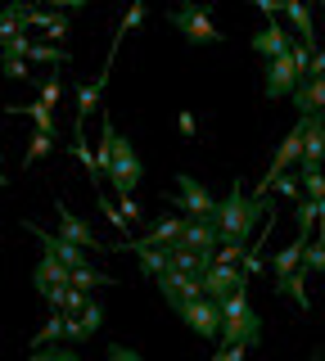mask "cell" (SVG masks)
<instances>
[{"label":"cell","instance_id":"d6986e66","mask_svg":"<svg viewBox=\"0 0 325 361\" xmlns=\"http://www.w3.org/2000/svg\"><path fill=\"white\" fill-rule=\"evenodd\" d=\"M181 226H185V217H163L159 226H149V235H140L136 244H172L176 235H181Z\"/></svg>","mask_w":325,"mask_h":361},{"label":"cell","instance_id":"5bb4252c","mask_svg":"<svg viewBox=\"0 0 325 361\" xmlns=\"http://www.w3.org/2000/svg\"><path fill=\"white\" fill-rule=\"evenodd\" d=\"M104 82H109V68L95 77L91 86H77V118H73V131L82 135V127H86V118H91V109L99 104V90H104Z\"/></svg>","mask_w":325,"mask_h":361},{"label":"cell","instance_id":"7a4b0ae2","mask_svg":"<svg viewBox=\"0 0 325 361\" xmlns=\"http://www.w3.org/2000/svg\"><path fill=\"white\" fill-rule=\"evenodd\" d=\"M221 325H217V343H262V316L249 307V285H235L217 298Z\"/></svg>","mask_w":325,"mask_h":361},{"label":"cell","instance_id":"d590c367","mask_svg":"<svg viewBox=\"0 0 325 361\" xmlns=\"http://www.w3.org/2000/svg\"><path fill=\"white\" fill-rule=\"evenodd\" d=\"M109 357H114V361H140L136 353H127V348H118V343H114V348H109Z\"/></svg>","mask_w":325,"mask_h":361},{"label":"cell","instance_id":"1f68e13d","mask_svg":"<svg viewBox=\"0 0 325 361\" xmlns=\"http://www.w3.org/2000/svg\"><path fill=\"white\" fill-rule=\"evenodd\" d=\"M302 262H307L312 271H325V248H321V244H312V248L302 244Z\"/></svg>","mask_w":325,"mask_h":361},{"label":"cell","instance_id":"ac0fdd59","mask_svg":"<svg viewBox=\"0 0 325 361\" xmlns=\"http://www.w3.org/2000/svg\"><path fill=\"white\" fill-rule=\"evenodd\" d=\"M68 285H77V289H95V285H118V280L104 276V271H95L91 262H82V267H68Z\"/></svg>","mask_w":325,"mask_h":361},{"label":"cell","instance_id":"484cf974","mask_svg":"<svg viewBox=\"0 0 325 361\" xmlns=\"http://www.w3.org/2000/svg\"><path fill=\"white\" fill-rule=\"evenodd\" d=\"M32 361H77V353L59 343H41V348H32Z\"/></svg>","mask_w":325,"mask_h":361},{"label":"cell","instance_id":"2e32d148","mask_svg":"<svg viewBox=\"0 0 325 361\" xmlns=\"http://www.w3.org/2000/svg\"><path fill=\"white\" fill-rule=\"evenodd\" d=\"M298 240H307V231H317L321 217H325V199H312V195H298Z\"/></svg>","mask_w":325,"mask_h":361},{"label":"cell","instance_id":"277c9868","mask_svg":"<svg viewBox=\"0 0 325 361\" xmlns=\"http://www.w3.org/2000/svg\"><path fill=\"white\" fill-rule=\"evenodd\" d=\"M140 176H145V167H140L136 145H131L127 135H118V131H114V145H109V172H104V180H114V190L122 195V190H136V185H140Z\"/></svg>","mask_w":325,"mask_h":361},{"label":"cell","instance_id":"d6a6232c","mask_svg":"<svg viewBox=\"0 0 325 361\" xmlns=\"http://www.w3.org/2000/svg\"><path fill=\"white\" fill-rule=\"evenodd\" d=\"M271 190H280V195H285V199H298V195H302V190H298V180H289L285 172H280V176L271 180Z\"/></svg>","mask_w":325,"mask_h":361},{"label":"cell","instance_id":"603a6c76","mask_svg":"<svg viewBox=\"0 0 325 361\" xmlns=\"http://www.w3.org/2000/svg\"><path fill=\"white\" fill-rule=\"evenodd\" d=\"M50 149H54V135H50V131H37V135H32V145H27V154H23V167L41 163V158H46Z\"/></svg>","mask_w":325,"mask_h":361},{"label":"cell","instance_id":"f546056e","mask_svg":"<svg viewBox=\"0 0 325 361\" xmlns=\"http://www.w3.org/2000/svg\"><path fill=\"white\" fill-rule=\"evenodd\" d=\"M140 23H145V0H136V5H131V9H127V18H122V27H118V37H127V32H131V27H140Z\"/></svg>","mask_w":325,"mask_h":361},{"label":"cell","instance_id":"44dd1931","mask_svg":"<svg viewBox=\"0 0 325 361\" xmlns=\"http://www.w3.org/2000/svg\"><path fill=\"white\" fill-rule=\"evenodd\" d=\"M302 244H307V240H294L289 248H280V253L271 257V276H285V271H294L302 262Z\"/></svg>","mask_w":325,"mask_h":361},{"label":"cell","instance_id":"ba28073f","mask_svg":"<svg viewBox=\"0 0 325 361\" xmlns=\"http://www.w3.org/2000/svg\"><path fill=\"white\" fill-rule=\"evenodd\" d=\"M298 82V68L294 59H289V50L285 54H276V59H266V82H262V95L266 99H280V95H289Z\"/></svg>","mask_w":325,"mask_h":361},{"label":"cell","instance_id":"30bf717a","mask_svg":"<svg viewBox=\"0 0 325 361\" xmlns=\"http://www.w3.org/2000/svg\"><path fill=\"white\" fill-rule=\"evenodd\" d=\"M54 217H59V235L63 240H73V244H82V248H91V253H104V244L95 240V231L86 221H77L68 208H63V199H54Z\"/></svg>","mask_w":325,"mask_h":361},{"label":"cell","instance_id":"d4e9b609","mask_svg":"<svg viewBox=\"0 0 325 361\" xmlns=\"http://www.w3.org/2000/svg\"><path fill=\"white\" fill-rule=\"evenodd\" d=\"M0 77H18V82H27V63H23V54H5L0 50Z\"/></svg>","mask_w":325,"mask_h":361},{"label":"cell","instance_id":"836d02e7","mask_svg":"<svg viewBox=\"0 0 325 361\" xmlns=\"http://www.w3.org/2000/svg\"><path fill=\"white\" fill-rule=\"evenodd\" d=\"M176 127H181V135H190V140L199 135V122H195V113H181V118H176Z\"/></svg>","mask_w":325,"mask_h":361},{"label":"cell","instance_id":"83f0119b","mask_svg":"<svg viewBox=\"0 0 325 361\" xmlns=\"http://www.w3.org/2000/svg\"><path fill=\"white\" fill-rule=\"evenodd\" d=\"M114 203H118V212H122V221H127V226H131V221H140V208H136V199H131V190H122Z\"/></svg>","mask_w":325,"mask_h":361},{"label":"cell","instance_id":"4fadbf2b","mask_svg":"<svg viewBox=\"0 0 325 361\" xmlns=\"http://www.w3.org/2000/svg\"><path fill=\"white\" fill-rule=\"evenodd\" d=\"M289 41H294V37H289V32L280 27L276 18L266 23L262 32H253V50H257V54H266V59H276V54H285V50H289Z\"/></svg>","mask_w":325,"mask_h":361},{"label":"cell","instance_id":"f35d334b","mask_svg":"<svg viewBox=\"0 0 325 361\" xmlns=\"http://www.w3.org/2000/svg\"><path fill=\"white\" fill-rule=\"evenodd\" d=\"M0 185H9V176H5V172H0Z\"/></svg>","mask_w":325,"mask_h":361},{"label":"cell","instance_id":"52a82bcc","mask_svg":"<svg viewBox=\"0 0 325 361\" xmlns=\"http://www.w3.org/2000/svg\"><path fill=\"white\" fill-rule=\"evenodd\" d=\"M32 285L41 289V298H46L50 307H59V302H63V289H68V267H63L54 253H46L37 262V271H32Z\"/></svg>","mask_w":325,"mask_h":361},{"label":"cell","instance_id":"9a60e30c","mask_svg":"<svg viewBox=\"0 0 325 361\" xmlns=\"http://www.w3.org/2000/svg\"><path fill=\"white\" fill-rule=\"evenodd\" d=\"M276 285H280V293H289V298H294L302 312L312 307V298H307V267H302V262H298L294 271H285V276H276Z\"/></svg>","mask_w":325,"mask_h":361},{"label":"cell","instance_id":"e0dca14e","mask_svg":"<svg viewBox=\"0 0 325 361\" xmlns=\"http://www.w3.org/2000/svg\"><path fill=\"white\" fill-rule=\"evenodd\" d=\"M5 113H27V118L32 122H37V131H59V122H54V109L46 104V99H32V104H23V109H18V104H5Z\"/></svg>","mask_w":325,"mask_h":361},{"label":"cell","instance_id":"8992f818","mask_svg":"<svg viewBox=\"0 0 325 361\" xmlns=\"http://www.w3.org/2000/svg\"><path fill=\"white\" fill-rule=\"evenodd\" d=\"M167 203H172V208H181L185 217H212V208H217V199H212V195H208V190L199 185V180L190 176V172L176 176V195L167 199Z\"/></svg>","mask_w":325,"mask_h":361},{"label":"cell","instance_id":"6da1fadb","mask_svg":"<svg viewBox=\"0 0 325 361\" xmlns=\"http://www.w3.org/2000/svg\"><path fill=\"white\" fill-rule=\"evenodd\" d=\"M266 217V195H244V185L235 180L231 195L212 208V226H217L221 240H235V244H249V235L257 231V221Z\"/></svg>","mask_w":325,"mask_h":361},{"label":"cell","instance_id":"3957f363","mask_svg":"<svg viewBox=\"0 0 325 361\" xmlns=\"http://www.w3.org/2000/svg\"><path fill=\"white\" fill-rule=\"evenodd\" d=\"M167 23H172V27L181 32L190 45H221V41H226V37L217 32V23L208 18V9L199 5V0H181V5L167 14Z\"/></svg>","mask_w":325,"mask_h":361},{"label":"cell","instance_id":"4316f807","mask_svg":"<svg viewBox=\"0 0 325 361\" xmlns=\"http://www.w3.org/2000/svg\"><path fill=\"white\" fill-rule=\"evenodd\" d=\"M95 195H99V212H104V217H109V221H114V226H118V231H127V221H122V212H118V203H114V199H109V195H104V190H99V185H95Z\"/></svg>","mask_w":325,"mask_h":361},{"label":"cell","instance_id":"ffe728a7","mask_svg":"<svg viewBox=\"0 0 325 361\" xmlns=\"http://www.w3.org/2000/svg\"><path fill=\"white\" fill-rule=\"evenodd\" d=\"M23 59H37V63H68V54H63L59 45H46V41H32V37H27Z\"/></svg>","mask_w":325,"mask_h":361},{"label":"cell","instance_id":"f1b7e54d","mask_svg":"<svg viewBox=\"0 0 325 361\" xmlns=\"http://www.w3.org/2000/svg\"><path fill=\"white\" fill-rule=\"evenodd\" d=\"M298 180H302V185H298V190H307V195H312V199H325V176H321V172H302Z\"/></svg>","mask_w":325,"mask_h":361},{"label":"cell","instance_id":"5b68a950","mask_svg":"<svg viewBox=\"0 0 325 361\" xmlns=\"http://www.w3.org/2000/svg\"><path fill=\"white\" fill-rule=\"evenodd\" d=\"M172 312L181 316V321H185L199 338H217V325H221L217 298H208V293H199V298H176Z\"/></svg>","mask_w":325,"mask_h":361},{"label":"cell","instance_id":"4dcf8cb0","mask_svg":"<svg viewBox=\"0 0 325 361\" xmlns=\"http://www.w3.org/2000/svg\"><path fill=\"white\" fill-rule=\"evenodd\" d=\"M59 95H63V82H59V77H50V82H41V99H46L50 109L59 104Z\"/></svg>","mask_w":325,"mask_h":361},{"label":"cell","instance_id":"8d00e7d4","mask_svg":"<svg viewBox=\"0 0 325 361\" xmlns=\"http://www.w3.org/2000/svg\"><path fill=\"white\" fill-rule=\"evenodd\" d=\"M77 5H86V0H59V9H77Z\"/></svg>","mask_w":325,"mask_h":361},{"label":"cell","instance_id":"8fae6325","mask_svg":"<svg viewBox=\"0 0 325 361\" xmlns=\"http://www.w3.org/2000/svg\"><path fill=\"white\" fill-rule=\"evenodd\" d=\"M280 9H285L289 27H294V41H302L307 50H317V27H312V9H307V0H280Z\"/></svg>","mask_w":325,"mask_h":361},{"label":"cell","instance_id":"74e56055","mask_svg":"<svg viewBox=\"0 0 325 361\" xmlns=\"http://www.w3.org/2000/svg\"><path fill=\"white\" fill-rule=\"evenodd\" d=\"M41 5H50V9H59V0H41Z\"/></svg>","mask_w":325,"mask_h":361},{"label":"cell","instance_id":"7c38bea8","mask_svg":"<svg viewBox=\"0 0 325 361\" xmlns=\"http://www.w3.org/2000/svg\"><path fill=\"white\" fill-rule=\"evenodd\" d=\"M176 244H185V248H212V244H221V235H217V226H212V217H195V221L181 226Z\"/></svg>","mask_w":325,"mask_h":361},{"label":"cell","instance_id":"7402d4cb","mask_svg":"<svg viewBox=\"0 0 325 361\" xmlns=\"http://www.w3.org/2000/svg\"><path fill=\"white\" fill-rule=\"evenodd\" d=\"M59 338H63V312H59V307H50V321L41 325V334L32 338V348H41V343H59Z\"/></svg>","mask_w":325,"mask_h":361},{"label":"cell","instance_id":"9c48e42d","mask_svg":"<svg viewBox=\"0 0 325 361\" xmlns=\"http://www.w3.org/2000/svg\"><path fill=\"white\" fill-rule=\"evenodd\" d=\"M294 104H298V118H307V113H321L325 109V73H307L294 82Z\"/></svg>","mask_w":325,"mask_h":361},{"label":"cell","instance_id":"cb8c5ba5","mask_svg":"<svg viewBox=\"0 0 325 361\" xmlns=\"http://www.w3.org/2000/svg\"><path fill=\"white\" fill-rule=\"evenodd\" d=\"M18 9H23L18 0H14L9 9H0V41H5V37H18V32H27V27H23V18H18Z\"/></svg>","mask_w":325,"mask_h":361},{"label":"cell","instance_id":"e575fe53","mask_svg":"<svg viewBox=\"0 0 325 361\" xmlns=\"http://www.w3.org/2000/svg\"><path fill=\"white\" fill-rule=\"evenodd\" d=\"M46 37H54V41H59V37H68V18H59V14H54V18H50V27H46Z\"/></svg>","mask_w":325,"mask_h":361}]
</instances>
